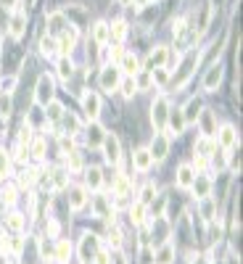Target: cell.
I'll return each mask as SVG.
<instances>
[{
    "label": "cell",
    "mask_w": 243,
    "mask_h": 264,
    "mask_svg": "<svg viewBox=\"0 0 243 264\" xmlns=\"http://www.w3.org/2000/svg\"><path fill=\"white\" fill-rule=\"evenodd\" d=\"M114 190H116L119 198H127V195L132 193V182H130V177H127V175H122V177L116 180V188H114Z\"/></svg>",
    "instance_id": "obj_25"
},
{
    "label": "cell",
    "mask_w": 243,
    "mask_h": 264,
    "mask_svg": "<svg viewBox=\"0 0 243 264\" xmlns=\"http://www.w3.org/2000/svg\"><path fill=\"white\" fill-rule=\"evenodd\" d=\"M167 122H169V127H172V132H174V135H180V132L185 129V116H183V109H174L169 116H167Z\"/></svg>",
    "instance_id": "obj_17"
},
{
    "label": "cell",
    "mask_w": 243,
    "mask_h": 264,
    "mask_svg": "<svg viewBox=\"0 0 243 264\" xmlns=\"http://www.w3.org/2000/svg\"><path fill=\"white\" fill-rule=\"evenodd\" d=\"M32 153H35V158H43V156H45V143H43V140H35Z\"/></svg>",
    "instance_id": "obj_41"
},
{
    "label": "cell",
    "mask_w": 243,
    "mask_h": 264,
    "mask_svg": "<svg viewBox=\"0 0 243 264\" xmlns=\"http://www.w3.org/2000/svg\"><path fill=\"white\" fill-rule=\"evenodd\" d=\"M130 219H132V224H143L145 222V204H132L130 206Z\"/></svg>",
    "instance_id": "obj_23"
},
{
    "label": "cell",
    "mask_w": 243,
    "mask_h": 264,
    "mask_svg": "<svg viewBox=\"0 0 243 264\" xmlns=\"http://www.w3.org/2000/svg\"><path fill=\"white\" fill-rule=\"evenodd\" d=\"M109 246L111 248H119L122 246V233L116 227H109Z\"/></svg>",
    "instance_id": "obj_35"
},
{
    "label": "cell",
    "mask_w": 243,
    "mask_h": 264,
    "mask_svg": "<svg viewBox=\"0 0 243 264\" xmlns=\"http://www.w3.org/2000/svg\"><path fill=\"white\" fill-rule=\"evenodd\" d=\"M119 69L116 66H111V63H106V69L101 72V87L106 90V92H114L116 87H119Z\"/></svg>",
    "instance_id": "obj_5"
},
{
    "label": "cell",
    "mask_w": 243,
    "mask_h": 264,
    "mask_svg": "<svg viewBox=\"0 0 243 264\" xmlns=\"http://www.w3.org/2000/svg\"><path fill=\"white\" fill-rule=\"evenodd\" d=\"M220 82H222V63H214L211 69H209V74H206V79H204V90L214 92V90L220 87Z\"/></svg>",
    "instance_id": "obj_11"
},
{
    "label": "cell",
    "mask_w": 243,
    "mask_h": 264,
    "mask_svg": "<svg viewBox=\"0 0 243 264\" xmlns=\"http://www.w3.org/2000/svg\"><path fill=\"white\" fill-rule=\"evenodd\" d=\"M8 169H11V158H8V153L3 148H0V180L8 175Z\"/></svg>",
    "instance_id": "obj_34"
},
{
    "label": "cell",
    "mask_w": 243,
    "mask_h": 264,
    "mask_svg": "<svg viewBox=\"0 0 243 264\" xmlns=\"http://www.w3.org/2000/svg\"><path fill=\"white\" fill-rule=\"evenodd\" d=\"M109 37H114V40H125L127 37V21H114L111 26H109Z\"/></svg>",
    "instance_id": "obj_26"
},
{
    "label": "cell",
    "mask_w": 243,
    "mask_h": 264,
    "mask_svg": "<svg viewBox=\"0 0 243 264\" xmlns=\"http://www.w3.org/2000/svg\"><path fill=\"white\" fill-rule=\"evenodd\" d=\"M3 201H6L8 206H13V204H16V190H13V188L3 190Z\"/></svg>",
    "instance_id": "obj_43"
},
{
    "label": "cell",
    "mask_w": 243,
    "mask_h": 264,
    "mask_svg": "<svg viewBox=\"0 0 243 264\" xmlns=\"http://www.w3.org/2000/svg\"><path fill=\"white\" fill-rule=\"evenodd\" d=\"M58 74H61V79H69V77H72V63H69V58H61Z\"/></svg>",
    "instance_id": "obj_36"
},
{
    "label": "cell",
    "mask_w": 243,
    "mask_h": 264,
    "mask_svg": "<svg viewBox=\"0 0 243 264\" xmlns=\"http://www.w3.org/2000/svg\"><path fill=\"white\" fill-rule=\"evenodd\" d=\"M96 251H98V238L96 235H85L82 238V246H79V254H82V259L90 261L93 256H96Z\"/></svg>",
    "instance_id": "obj_13"
},
{
    "label": "cell",
    "mask_w": 243,
    "mask_h": 264,
    "mask_svg": "<svg viewBox=\"0 0 243 264\" xmlns=\"http://www.w3.org/2000/svg\"><path fill=\"white\" fill-rule=\"evenodd\" d=\"M193 180H196V169H193L191 164H180V169H177V177H174V182H177V188H183V190H191Z\"/></svg>",
    "instance_id": "obj_8"
},
{
    "label": "cell",
    "mask_w": 243,
    "mask_h": 264,
    "mask_svg": "<svg viewBox=\"0 0 243 264\" xmlns=\"http://www.w3.org/2000/svg\"><path fill=\"white\" fill-rule=\"evenodd\" d=\"M191 188L196 190L198 198H209V195H211V182H209L206 177H198V175H196V180H193Z\"/></svg>",
    "instance_id": "obj_18"
},
{
    "label": "cell",
    "mask_w": 243,
    "mask_h": 264,
    "mask_svg": "<svg viewBox=\"0 0 243 264\" xmlns=\"http://www.w3.org/2000/svg\"><path fill=\"white\" fill-rule=\"evenodd\" d=\"M29 140H32V129H29V124H26L21 129V135H19V145H29Z\"/></svg>",
    "instance_id": "obj_40"
},
{
    "label": "cell",
    "mask_w": 243,
    "mask_h": 264,
    "mask_svg": "<svg viewBox=\"0 0 243 264\" xmlns=\"http://www.w3.org/2000/svg\"><path fill=\"white\" fill-rule=\"evenodd\" d=\"M198 124H201V129H204L206 138H211L214 132H217V129H214V114H211V109H204V111L198 114Z\"/></svg>",
    "instance_id": "obj_16"
},
{
    "label": "cell",
    "mask_w": 243,
    "mask_h": 264,
    "mask_svg": "<svg viewBox=\"0 0 243 264\" xmlns=\"http://www.w3.org/2000/svg\"><path fill=\"white\" fill-rule=\"evenodd\" d=\"M151 116H154V127H156L159 132H164L167 116H169V101H167L164 95H159V98L154 101V111H151Z\"/></svg>",
    "instance_id": "obj_1"
},
{
    "label": "cell",
    "mask_w": 243,
    "mask_h": 264,
    "mask_svg": "<svg viewBox=\"0 0 243 264\" xmlns=\"http://www.w3.org/2000/svg\"><path fill=\"white\" fill-rule=\"evenodd\" d=\"M96 214H98L101 219L114 217V211H109V204H106V195H96Z\"/></svg>",
    "instance_id": "obj_27"
},
{
    "label": "cell",
    "mask_w": 243,
    "mask_h": 264,
    "mask_svg": "<svg viewBox=\"0 0 243 264\" xmlns=\"http://www.w3.org/2000/svg\"><path fill=\"white\" fill-rule=\"evenodd\" d=\"M48 235H53V238L58 235V222H50V224H48Z\"/></svg>",
    "instance_id": "obj_44"
},
{
    "label": "cell",
    "mask_w": 243,
    "mask_h": 264,
    "mask_svg": "<svg viewBox=\"0 0 243 264\" xmlns=\"http://www.w3.org/2000/svg\"><path fill=\"white\" fill-rule=\"evenodd\" d=\"M103 153H106V161H109V164H119L122 153H119L116 135H103Z\"/></svg>",
    "instance_id": "obj_7"
},
{
    "label": "cell",
    "mask_w": 243,
    "mask_h": 264,
    "mask_svg": "<svg viewBox=\"0 0 243 264\" xmlns=\"http://www.w3.org/2000/svg\"><path fill=\"white\" fill-rule=\"evenodd\" d=\"M132 164H135V169L138 172H148L154 167V156H151V151L148 148H138L132 153Z\"/></svg>",
    "instance_id": "obj_9"
},
{
    "label": "cell",
    "mask_w": 243,
    "mask_h": 264,
    "mask_svg": "<svg viewBox=\"0 0 243 264\" xmlns=\"http://www.w3.org/2000/svg\"><path fill=\"white\" fill-rule=\"evenodd\" d=\"M85 201H87L85 188H82V185H74V188L69 190V206H72L74 211H79V209L85 206Z\"/></svg>",
    "instance_id": "obj_14"
},
{
    "label": "cell",
    "mask_w": 243,
    "mask_h": 264,
    "mask_svg": "<svg viewBox=\"0 0 243 264\" xmlns=\"http://www.w3.org/2000/svg\"><path fill=\"white\" fill-rule=\"evenodd\" d=\"M74 43H77V29H74V26L69 24V26H66V29H64V35H61L58 50H61V53H69V50L74 48Z\"/></svg>",
    "instance_id": "obj_15"
},
{
    "label": "cell",
    "mask_w": 243,
    "mask_h": 264,
    "mask_svg": "<svg viewBox=\"0 0 243 264\" xmlns=\"http://www.w3.org/2000/svg\"><path fill=\"white\" fill-rule=\"evenodd\" d=\"M135 85H138V90H148V87H151L154 85V77H151V72H138V74H135Z\"/></svg>",
    "instance_id": "obj_28"
},
{
    "label": "cell",
    "mask_w": 243,
    "mask_h": 264,
    "mask_svg": "<svg viewBox=\"0 0 243 264\" xmlns=\"http://www.w3.org/2000/svg\"><path fill=\"white\" fill-rule=\"evenodd\" d=\"M82 111L87 114L90 122H96L98 114H101V98L96 95V92H85L82 95Z\"/></svg>",
    "instance_id": "obj_6"
},
{
    "label": "cell",
    "mask_w": 243,
    "mask_h": 264,
    "mask_svg": "<svg viewBox=\"0 0 243 264\" xmlns=\"http://www.w3.org/2000/svg\"><path fill=\"white\" fill-rule=\"evenodd\" d=\"M198 106H201V103H198L196 98H193L191 103H188V111H183L185 122H193V119H198V114H201V111H198Z\"/></svg>",
    "instance_id": "obj_32"
},
{
    "label": "cell",
    "mask_w": 243,
    "mask_h": 264,
    "mask_svg": "<svg viewBox=\"0 0 243 264\" xmlns=\"http://www.w3.org/2000/svg\"><path fill=\"white\" fill-rule=\"evenodd\" d=\"M87 185L98 188V185H101V169H90V172H87Z\"/></svg>",
    "instance_id": "obj_37"
},
{
    "label": "cell",
    "mask_w": 243,
    "mask_h": 264,
    "mask_svg": "<svg viewBox=\"0 0 243 264\" xmlns=\"http://www.w3.org/2000/svg\"><path fill=\"white\" fill-rule=\"evenodd\" d=\"M11 264H16V261H11Z\"/></svg>",
    "instance_id": "obj_47"
},
{
    "label": "cell",
    "mask_w": 243,
    "mask_h": 264,
    "mask_svg": "<svg viewBox=\"0 0 243 264\" xmlns=\"http://www.w3.org/2000/svg\"><path fill=\"white\" fill-rule=\"evenodd\" d=\"M119 87H122V95H125V98H132L135 92H138L135 77H122V79H119Z\"/></svg>",
    "instance_id": "obj_22"
},
{
    "label": "cell",
    "mask_w": 243,
    "mask_h": 264,
    "mask_svg": "<svg viewBox=\"0 0 243 264\" xmlns=\"http://www.w3.org/2000/svg\"><path fill=\"white\" fill-rule=\"evenodd\" d=\"M8 26H11V29H8L11 37H13V40H19V37L24 35V29H26V16H24V11H16V13H13V19H11Z\"/></svg>",
    "instance_id": "obj_12"
},
{
    "label": "cell",
    "mask_w": 243,
    "mask_h": 264,
    "mask_svg": "<svg viewBox=\"0 0 243 264\" xmlns=\"http://www.w3.org/2000/svg\"><path fill=\"white\" fill-rule=\"evenodd\" d=\"M69 256H72V243L69 241H58L56 243V261L58 264H69Z\"/></svg>",
    "instance_id": "obj_19"
},
{
    "label": "cell",
    "mask_w": 243,
    "mask_h": 264,
    "mask_svg": "<svg viewBox=\"0 0 243 264\" xmlns=\"http://www.w3.org/2000/svg\"><path fill=\"white\" fill-rule=\"evenodd\" d=\"M61 148L64 151H72V138H61Z\"/></svg>",
    "instance_id": "obj_45"
},
{
    "label": "cell",
    "mask_w": 243,
    "mask_h": 264,
    "mask_svg": "<svg viewBox=\"0 0 243 264\" xmlns=\"http://www.w3.org/2000/svg\"><path fill=\"white\" fill-rule=\"evenodd\" d=\"M93 37H96L98 45H106V43H109V24H106V21H98L96 26H93Z\"/></svg>",
    "instance_id": "obj_20"
},
{
    "label": "cell",
    "mask_w": 243,
    "mask_h": 264,
    "mask_svg": "<svg viewBox=\"0 0 243 264\" xmlns=\"http://www.w3.org/2000/svg\"><path fill=\"white\" fill-rule=\"evenodd\" d=\"M172 32H174V37H183L185 35V19H177L172 24Z\"/></svg>",
    "instance_id": "obj_42"
},
{
    "label": "cell",
    "mask_w": 243,
    "mask_h": 264,
    "mask_svg": "<svg viewBox=\"0 0 243 264\" xmlns=\"http://www.w3.org/2000/svg\"><path fill=\"white\" fill-rule=\"evenodd\" d=\"M172 259H174V246L164 243L159 248V254H156V264H172Z\"/></svg>",
    "instance_id": "obj_21"
},
{
    "label": "cell",
    "mask_w": 243,
    "mask_h": 264,
    "mask_svg": "<svg viewBox=\"0 0 243 264\" xmlns=\"http://www.w3.org/2000/svg\"><path fill=\"white\" fill-rule=\"evenodd\" d=\"M154 198H156V185H154V182H148L145 188L140 190V204H151Z\"/></svg>",
    "instance_id": "obj_31"
},
{
    "label": "cell",
    "mask_w": 243,
    "mask_h": 264,
    "mask_svg": "<svg viewBox=\"0 0 243 264\" xmlns=\"http://www.w3.org/2000/svg\"><path fill=\"white\" fill-rule=\"evenodd\" d=\"M8 248L13 251V254H21V248H24V241H21V238L16 235V238H13V241H8Z\"/></svg>",
    "instance_id": "obj_39"
},
{
    "label": "cell",
    "mask_w": 243,
    "mask_h": 264,
    "mask_svg": "<svg viewBox=\"0 0 243 264\" xmlns=\"http://www.w3.org/2000/svg\"><path fill=\"white\" fill-rule=\"evenodd\" d=\"M132 3V0H119V6H130Z\"/></svg>",
    "instance_id": "obj_46"
},
{
    "label": "cell",
    "mask_w": 243,
    "mask_h": 264,
    "mask_svg": "<svg viewBox=\"0 0 243 264\" xmlns=\"http://www.w3.org/2000/svg\"><path fill=\"white\" fill-rule=\"evenodd\" d=\"M66 182H69V172H66V169H58V172H53V188H56V190L66 188Z\"/></svg>",
    "instance_id": "obj_30"
},
{
    "label": "cell",
    "mask_w": 243,
    "mask_h": 264,
    "mask_svg": "<svg viewBox=\"0 0 243 264\" xmlns=\"http://www.w3.org/2000/svg\"><path fill=\"white\" fill-rule=\"evenodd\" d=\"M119 61H122V72H127V77H135V74L143 69V66H140V58L135 56V53H122Z\"/></svg>",
    "instance_id": "obj_10"
},
{
    "label": "cell",
    "mask_w": 243,
    "mask_h": 264,
    "mask_svg": "<svg viewBox=\"0 0 243 264\" xmlns=\"http://www.w3.org/2000/svg\"><path fill=\"white\" fill-rule=\"evenodd\" d=\"M35 101H37L40 106H48V103L53 101V77H48V74H43V77H40Z\"/></svg>",
    "instance_id": "obj_3"
},
{
    "label": "cell",
    "mask_w": 243,
    "mask_h": 264,
    "mask_svg": "<svg viewBox=\"0 0 243 264\" xmlns=\"http://www.w3.org/2000/svg\"><path fill=\"white\" fill-rule=\"evenodd\" d=\"M227 167V151H222L220 156H214V169H217V172H222Z\"/></svg>",
    "instance_id": "obj_38"
},
{
    "label": "cell",
    "mask_w": 243,
    "mask_h": 264,
    "mask_svg": "<svg viewBox=\"0 0 243 264\" xmlns=\"http://www.w3.org/2000/svg\"><path fill=\"white\" fill-rule=\"evenodd\" d=\"M6 224H8L13 233H19V230H24V217H21V214H8Z\"/></svg>",
    "instance_id": "obj_33"
},
{
    "label": "cell",
    "mask_w": 243,
    "mask_h": 264,
    "mask_svg": "<svg viewBox=\"0 0 243 264\" xmlns=\"http://www.w3.org/2000/svg\"><path fill=\"white\" fill-rule=\"evenodd\" d=\"M151 156H154V161H164L167 153H169V138L164 135V132H156L154 135V143H151Z\"/></svg>",
    "instance_id": "obj_2"
},
{
    "label": "cell",
    "mask_w": 243,
    "mask_h": 264,
    "mask_svg": "<svg viewBox=\"0 0 243 264\" xmlns=\"http://www.w3.org/2000/svg\"><path fill=\"white\" fill-rule=\"evenodd\" d=\"M217 143L222 145L225 151L235 148V145L240 143V140H238V132H235V127H233V124H222V127H220V132H217Z\"/></svg>",
    "instance_id": "obj_4"
},
{
    "label": "cell",
    "mask_w": 243,
    "mask_h": 264,
    "mask_svg": "<svg viewBox=\"0 0 243 264\" xmlns=\"http://www.w3.org/2000/svg\"><path fill=\"white\" fill-rule=\"evenodd\" d=\"M56 50H58V45H56V40H53V37H43V40H40V53H43V56L53 58V56H56Z\"/></svg>",
    "instance_id": "obj_24"
},
{
    "label": "cell",
    "mask_w": 243,
    "mask_h": 264,
    "mask_svg": "<svg viewBox=\"0 0 243 264\" xmlns=\"http://www.w3.org/2000/svg\"><path fill=\"white\" fill-rule=\"evenodd\" d=\"M45 109H48V119H50V122H58V119H64V106H61V103L50 101Z\"/></svg>",
    "instance_id": "obj_29"
}]
</instances>
